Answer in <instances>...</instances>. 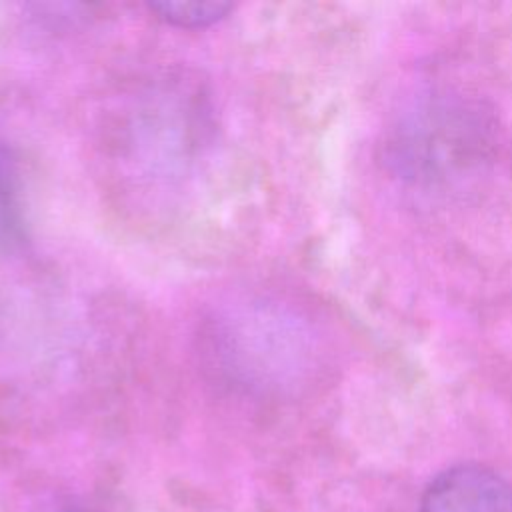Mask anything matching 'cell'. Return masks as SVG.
Returning a JSON list of instances; mask_svg holds the SVG:
<instances>
[{"label":"cell","mask_w":512,"mask_h":512,"mask_svg":"<svg viewBox=\"0 0 512 512\" xmlns=\"http://www.w3.org/2000/svg\"><path fill=\"white\" fill-rule=\"evenodd\" d=\"M210 366L234 386L254 392H290L316 372L318 338L284 302L256 294L222 302L202 324Z\"/></svg>","instance_id":"6da1fadb"},{"label":"cell","mask_w":512,"mask_h":512,"mask_svg":"<svg viewBox=\"0 0 512 512\" xmlns=\"http://www.w3.org/2000/svg\"><path fill=\"white\" fill-rule=\"evenodd\" d=\"M418 512H512V484L482 464H456L436 474Z\"/></svg>","instance_id":"7a4b0ae2"},{"label":"cell","mask_w":512,"mask_h":512,"mask_svg":"<svg viewBox=\"0 0 512 512\" xmlns=\"http://www.w3.org/2000/svg\"><path fill=\"white\" fill-rule=\"evenodd\" d=\"M24 242L20 204V172L12 150L0 140V252H12Z\"/></svg>","instance_id":"3957f363"},{"label":"cell","mask_w":512,"mask_h":512,"mask_svg":"<svg viewBox=\"0 0 512 512\" xmlns=\"http://www.w3.org/2000/svg\"><path fill=\"white\" fill-rule=\"evenodd\" d=\"M230 2L220 0H164V2H150L148 10L156 14V18L164 20L176 28H204L216 24L218 20L226 18L232 12Z\"/></svg>","instance_id":"277c9868"},{"label":"cell","mask_w":512,"mask_h":512,"mask_svg":"<svg viewBox=\"0 0 512 512\" xmlns=\"http://www.w3.org/2000/svg\"><path fill=\"white\" fill-rule=\"evenodd\" d=\"M52 512H92V510H88L84 506H76V504H66V506H60V508H56Z\"/></svg>","instance_id":"5b68a950"}]
</instances>
